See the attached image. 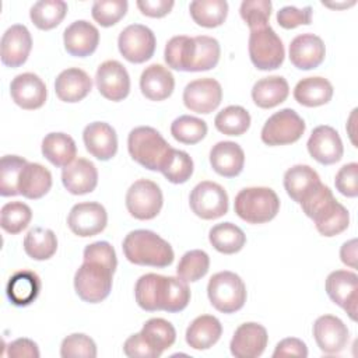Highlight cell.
<instances>
[{
    "instance_id": "obj_38",
    "label": "cell",
    "mask_w": 358,
    "mask_h": 358,
    "mask_svg": "<svg viewBox=\"0 0 358 358\" xmlns=\"http://www.w3.org/2000/svg\"><path fill=\"white\" fill-rule=\"evenodd\" d=\"M189 11L197 25L215 28L227 20L228 3L225 0H194L189 4Z\"/></svg>"
},
{
    "instance_id": "obj_22",
    "label": "cell",
    "mask_w": 358,
    "mask_h": 358,
    "mask_svg": "<svg viewBox=\"0 0 358 358\" xmlns=\"http://www.w3.org/2000/svg\"><path fill=\"white\" fill-rule=\"evenodd\" d=\"M63 43L66 52L74 57L91 56L98 48L99 31L94 24L77 20L64 29Z\"/></svg>"
},
{
    "instance_id": "obj_6",
    "label": "cell",
    "mask_w": 358,
    "mask_h": 358,
    "mask_svg": "<svg viewBox=\"0 0 358 358\" xmlns=\"http://www.w3.org/2000/svg\"><path fill=\"white\" fill-rule=\"evenodd\" d=\"M113 271L96 262H84L74 274L76 294L88 303L106 299L112 291Z\"/></svg>"
},
{
    "instance_id": "obj_10",
    "label": "cell",
    "mask_w": 358,
    "mask_h": 358,
    "mask_svg": "<svg viewBox=\"0 0 358 358\" xmlns=\"http://www.w3.org/2000/svg\"><path fill=\"white\" fill-rule=\"evenodd\" d=\"M228 194L225 189L211 180L197 183L189 196L192 211L201 220H217L228 213Z\"/></svg>"
},
{
    "instance_id": "obj_15",
    "label": "cell",
    "mask_w": 358,
    "mask_h": 358,
    "mask_svg": "<svg viewBox=\"0 0 358 358\" xmlns=\"http://www.w3.org/2000/svg\"><path fill=\"white\" fill-rule=\"evenodd\" d=\"M95 84L99 94L112 102L123 101L130 92V76L117 60H106L99 64L95 73Z\"/></svg>"
},
{
    "instance_id": "obj_46",
    "label": "cell",
    "mask_w": 358,
    "mask_h": 358,
    "mask_svg": "<svg viewBox=\"0 0 358 358\" xmlns=\"http://www.w3.org/2000/svg\"><path fill=\"white\" fill-rule=\"evenodd\" d=\"M32 220V210L22 201H10L1 207L0 225L11 235L20 234Z\"/></svg>"
},
{
    "instance_id": "obj_48",
    "label": "cell",
    "mask_w": 358,
    "mask_h": 358,
    "mask_svg": "<svg viewBox=\"0 0 358 358\" xmlns=\"http://www.w3.org/2000/svg\"><path fill=\"white\" fill-rule=\"evenodd\" d=\"M28 161L18 155H4L0 162V194L3 197L17 196L18 192V179L22 168Z\"/></svg>"
},
{
    "instance_id": "obj_36",
    "label": "cell",
    "mask_w": 358,
    "mask_h": 358,
    "mask_svg": "<svg viewBox=\"0 0 358 358\" xmlns=\"http://www.w3.org/2000/svg\"><path fill=\"white\" fill-rule=\"evenodd\" d=\"M320 182L317 172L309 165H294L284 173V189L287 194L296 203Z\"/></svg>"
},
{
    "instance_id": "obj_4",
    "label": "cell",
    "mask_w": 358,
    "mask_h": 358,
    "mask_svg": "<svg viewBox=\"0 0 358 358\" xmlns=\"http://www.w3.org/2000/svg\"><path fill=\"white\" fill-rule=\"evenodd\" d=\"M234 210L249 224H264L278 214L280 199L270 187H245L235 196Z\"/></svg>"
},
{
    "instance_id": "obj_55",
    "label": "cell",
    "mask_w": 358,
    "mask_h": 358,
    "mask_svg": "<svg viewBox=\"0 0 358 358\" xmlns=\"http://www.w3.org/2000/svg\"><path fill=\"white\" fill-rule=\"evenodd\" d=\"M336 189L345 197L358 196V164L350 162L343 165L334 178Z\"/></svg>"
},
{
    "instance_id": "obj_2",
    "label": "cell",
    "mask_w": 358,
    "mask_h": 358,
    "mask_svg": "<svg viewBox=\"0 0 358 358\" xmlns=\"http://www.w3.org/2000/svg\"><path fill=\"white\" fill-rule=\"evenodd\" d=\"M124 257L137 266L164 268L172 264L175 253L168 241L150 229L129 232L122 243Z\"/></svg>"
},
{
    "instance_id": "obj_25",
    "label": "cell",
    "mask_w": 358,
    "mask_h": 358,
    "mask_svg": "<svg viewBox=\"0 0 358 358\" xmlns=\"http://www.w3.org/2000/svg\"><path fill=\"white\" fill-rule=\"evenodd\" d=\"M92 88L91 77L78 67L63 70L55 80V92L57 98L67 103L83 101Z\"/></svg>"
},
{
    "instance_id": "obj_12",
    "label": "cell",
    "mask_w": 358,
    "mask_h": 358,
    "mask_svg": "<svg viewBox=\"0 0 358 358\" xmlns=\"http://www.w3.org/2000/svg\"><path fill=\"white\" fill-rule=\"evenodd\" d=\"M329 298L343 308L351 320H357L358 308V275L350 270L331 271L326 278Z\"/></svg>"
},
{
    "instance_id": "obj_21",
    "label": "cell",
    "mask_w": 358,
    "mask_h": 358,
    "mask_svg": "<svg viewBox=\"0 0 358 358\" xmlns=\"http://www.w3.org/2000/svg\"><path fill=\"white\" fill-rule=\"evenodd\" d=\"M289 60L299 70L319 67L326 56V46L320 36L315 34L296 35L289 43Z\"/></svg>"
},
{
    "instance_id": "obj_5",
    "label": "cell",
    "mask_w": 358,
    "mask_h": 358,
    "mask_svg": "<svg viewBox=\"0 0 358 358\" xmlns=\"http://www.w3.org/2000/svg\"><path fill=\"white\" fill-rule=\"evenodd\" d=\"M210 303L221 313H235L246 302V285L243 280L232 271L215 273L207 284Z\"/></svg>"
},
{
    "instance_id": "obj_56",
    "label": "cell",
    "mask_w": 358,
    "mask_h": 358,
    "mask_svg": "<svg viewBox=\"0 0 358 358\" xmlns=\"http://www.w3.org/2000/svg\"><path fill=\"white\" fill-rule=\"evenodd\" d=\"M123 352L130 358H158L152 348L145 343L141 333L131 334L124 341Z\"/></svg>"
},
{
    "instance_id": "obj_37",
    "label": "cell",
    "mask_w": 358,
    "mask_h": 358,
    "mask_svg": "<svg viewBox=\"0 0 358 358\" xmlns=\"http://www.w3.org/2000/svg\"><path fill=\"white\" fill-rule=\"evenodd\" d=\"M24 250L34 260H48L57 250V238L52 229L35 227L24 238Z\"/></svg>"
},
{
    "instance_id": "obj_14",
    "label": "cell",
    "mask_w": 358,
    "mask_h": 358,
    "mask_svg": "<svg viewBox=\"0 0 358 358\" xmlns=\"http://www.w3.org/2000/svg\"><path fill=\"white\" fill-rule=\"evenodd\" d=\"M222 101L221 84L210 77L190 81L183 90L185 106L196 113L208 115L215 110Z\"/></svg>"
},
{
    "instance_id": "obj_39",
    "label": "cell",
    "mask_w": 358,
    "mask_h": 358,
    "mask_svg": "<svg viewBox=\"0 0 358 358\" xmlns=\"http://www.w3.org/2000/svg\"><path fill=\"white\" fill-rule=\"evenodd\" d=\"M67 14V3L63 0H41L29 10L32 24L42 31L56 28Z\"/></svg>"
},
{
    "instance_id": "obj_13",
    "label": "cell",
    "mask_w": 358,
    "mask_h": 358,
    "mask_svg": "<svg viewBox=\"0 0 358 358\" xmlns=\"http://www.w3.org/2000/svg\"><path fill=\"white\" fill-rule=\"evenodd\" d=\"M108 224V213L101 203L84 201L71 207L67 225L70 231L81 238L94 236L102 232Z\"/></svg>"
},
{
    "instance_id": "obj_30",
    "label": "cell",
    "mask_w": 358,
    "mask_h": 358,
    "mask_svg": "<svg viewBox=\"0 0 358 358\" xmlns=\"http://www.w3.org/2000/svg\"><path fill=\"white\" fill-rule=\"evenodd\" d=\"M52 187V173L48 168L38 162H28L18 179V192L25 199L38 200L43 197Z\"/></svg>"
},
{
    "instance_id": "obj_40",
    "label": "cell",
    "mask_w": 358,
    "mask_h": 358,
    "mask_svg": "<svg viewBox=\"0 0 358 358\" xmlns=\"http://www.w3.org/2000/svg\"><path fill=\"white\" fill-rule=\"evenodd\" d=\"M190 302V288L187 282L179 277L164 275L161 310L176 313L183 310Z\"/></svg>"
},
{
    "instance_id": "obj_11",
    "label": "cell",
    "mask_w": 358,
    "mask_h": 358,
    "mask_svg": "<svg viewBox=\"0 0 358 358\" xmlns=\"http://www.w3.org/2000/svg\"><path fill=\"white\" fill-rule=\"evenodd\" d=\"M157 39L154 32L143 24L127 25L117 38L120 55L130 63L140 64L154 56Z\"/></svg>"
},
{
    "instance_id": "obj_9",
    "label": "cell",
    "mask_w": 358,
    "mask_h": 358,
    "mask_svg": "<svg viewBox=\"0 0 358 358\" xmlns=\"http://www.w3.org/2000/svg\"><path fill=\"white\" fill-rule=\"evenodd\" d=\"M164 204L159 186L150 179H138L127 189L126 208L136 220L147 221L155 218Z\"/></svg>"
},
{
    "instance_id": "obj_33",
    "label": "cell",
    "mask_w": 358,
    "mask_h": 358,
    "mask_svg": "<svg viewBox=\"0 0 358 358\" xmlns=\"http://www.w3.org/2000/svg\"><path fill=\"white\" fill-rule=\"evenodd\" d=\"M42 155L55 166L70 165L77 155V145L71 136L66 133H49L42 140Z\"/></svg>"
},
{
    "instance_id": "obj_62",
    "label": "cell",
    "mask_w": 358,
    "mask_h": 358,
    "mask_svg": "<svg viewBox=\"0 0 358 358\" xmlns=\"http://www.w3.org/2000/svg\"><path fill=\"white\" fill-rule=\"evenodd\" d=\"M355 1H351V3H343V4H329V3H323V6H327V7H331V8H344V7H350V6H354Z\"/></svg>"
},
{
    "instance_id": "obj_58",
    "label": "cell",
    "mask_w": 358,
    "mask_h": 358,
    "mask_svg": "<svg viewBox=\"0 0 358 358\" xmlns=\"http://www.w3.org/2000/svg\"><path fill=\"white\" fill-rule=\"evenodd\" d=\"M7 355L11 358H39L38 344L29 338H17L7 345Z\"/></svg>"
},
{
    "instance_id": "obj_47",
    "label": "cell",
    "mask_w": 358,
    "mask_h": 358,
    "mask_svg": "<svg viewBox=\"0 0 358 358\" xmlns=\"http://www.w3.org/2000/svg\"><path fill=\"white\" fill-rule=\"evenodd\" d=\"M193 169L194 164L190 155L186 151L172 148L164 168L161 169V173L171 183L180 185L190 179V176L193 175Z\"/></svg>"
},
{
    "instance_id": "obj_52",
    "label": "cell",
    "mask_w": 358,
    "mask_h": 358,
    "mask_svg": "<svg viewBox=\"0 0 358 358\" xmlns=\"http://www.w3.org/2000/svg\"><path fill=\"white\" fill-rule=\"evenodd\" d=\"M60 355L63 358H95L96 344L90 336L84 333H73L63 338L60 345Z\"/></svg>"
},
{
    "instance_id": "obj_61",
    "label": "cell",
    "mask_w": 358,
    "mask_h": 358,
    "mask_svg": "<svg viewBox=\"0 0 358 358\" xmlns=\"http://www.w3.org/2000/svg\"><path fill=\"white\" fill-rule=\"evenodd\" d=\"M355 113H357V109H354L348 117V123H347V130H348V134H350V138L352 141V144H355L354 141V131H352V127H354V122H355Z\"/></svg>"
},
{
    "instance_id": "obj_7",
    "label": "cell",
    "mask_w": 358,
    "mask_h": 358,
    "mask_svg": "<svg viewBox=\"0 0 358 358\" xmlns=\"http://www.w3.org/2000/svg\"><path fill=\"white\" fill-rule=\"evenodd\" d=\"M248 48L250 62L263 71L278 69L285 57L282 41L270 25L250 31Z\"/></svg>"
},
{
    "instance_id": "obj_16",
    "label": "cell",
    "mask_w": 358,
    "mask_h": 358,
    "mask_svg": "<svg viewBox=\"0 0 358 358\" xmlns=\"http://www.w3.org/2000/svg\"><path fill=\"white\" fill-rule=\"evenodd\" d=\"M306 147L310 157L322 165H333L338 162L344 154L338 131L327 124L317 126L312 130Z\"/></svg>"
},
{
    "instance_id": "obj_24",
    "label": "cell",
    "mask_w": 358,
    "mask_h": 358,
    "mask_svg": "<svg viewBox=\"0 0 358 358\" xmlns=\"http://www.w3.org/2000/svg\"><path fill=\"white\" fill-rule=\"evenodd\" d=\"M62 183L71 194H87L98 185L96 166L87 158H77L62 171Z\"/></svg>"
},
{
    "instance_id": "obj_44",
    "label": "cell",
    "mask_w": 358,
    "mask_h": 358,
    "mask_svg": "<svg viewBox=\"0 0 358 358\" xmlns=\"http://www.w3.org/2000/svg\"><path fill=\"white\" fill-rule=\"evenodd\" d=\"M207 123L196 116L182 115L176 117L171 124V134L172 137L182 143V144H197L200 143L207 134Z\"/></svg>"
},
{
    "instance_id": "obj_8",
    "label": "cell",
    "mask_w": 358,
    "mask_h": 358,
    "mask_svg": "<svg viewBox=\"0 0 358 358\" xmlns=\"http://www.w3.org/2000/svg\"><path fill=\"white\" fill-rule=\"evenodd\" d=\"M303 119L291 108L273 113L262 129V141L267 145H287L296 143L305 133Z\"/></svg>"
},
{
    "instance_id": "obj_3",
    "label": "cell",
    "mask_w": 358,
    "mask_h": 358,
    "mask_svg": "<svg viewBox=\"0 0 358 358\" xmlns=\"http://www.w3.org/2000/svg\"><path fill=\"white\" fill-rule=\"evenodd\" d=\"M127 150L137 164L150 171L161 172L172 147L157 129L138 126L127 136Z\"/></svg>"
},
{
    "instance_id": "obj_60",
    "label": "cell",
    "mask_w": 358,
    "mask_h": 358,
    "mask_svg": "<svg viewBox=\"0 0 358 358\" xmlns=\"http://www.w3.org/2000/svg\"><path fill=\"white\" fill-rule=\"evenodd\" d=\"M340 259L341 262L351 267V268H357V239H350L347 242L343 243L341 249H340Z\"/></svg>"
},
{
    "instance_id": "obj_45",
    "label": "cell",
    "mask_w": 358,
    "mask_h": 358,
    "mask_svg": "<svg viewBox=\"0 0 358 358\" xmlns=\"http://www.w3.org/2000/svg\"><path fill=\"white\" fill-rule=\"evenodd\" d=\"M210 268V257L204 250L193 249L186 252L176 267V274L186 282H196L203 278Z\"/></svg>"
},
{
    "instance_id": "obj_26",
    "label": "cell",
    "mask_w": 358,
    "mask_h": 358,
    "mask_svg": "<svg viewBox=\"0 0 358 358\" xmlns=\"http://www.w3.org/2000/svg\"><path fill=\"white\" fill-rule=\"evenodd\" d=\"M210 165L220 176L235 178L245 165V152L235 141H218L210 150Z\"/></svg>"
},
{
    "instance_id": "obj_18",
    "label": "cell",
    "mask_w": 358,
    "mask_h": 358,
    "mask_svg": "<svg viewBox=\"0 0 358 358\" xmlns=\"http://www.w3.org/2000/svg\"><path fill=\"white\" fill-rule=\"evenodd\" d=\"M267 343L266 327L256 322H246L235 330L229 350L235 358H257L264 352Z\"/></svg>"
},
{
    "instance_id": "obj_28",
    "label": "cell",
    "mask_w": 358,
    "mask_h": 358,
    "mask_svg": "<svg viewBox=\"0 0 358 358\" xmlns=\"http://www.w3.org/2000/svg\"><path fill=\"white\" fill-rule=\"evenodd\" d=\"M41 278L31 270H21L14 273L7 282L6 294L8 301L15 306L31 305L41 292Z\"/></svg>"
},
{
    "instance_id": "obj_49",
    "label": "cell",
    "mask_w": 358,
    "mask_h": 358,
    "mask_svg": "<svg viewBox=\"0 0 358 358\" xmlns=\"http://www.w3.org/2000/svg\"><path fill=\"white\" fill-rule=\"evenodd\" d=\"M334 200L336 197L333 196V192L330 190V187L319 182L301 199L298 204L301 206L305 215L313 220L323 210H326Z\"/></svg>"
},
{
    "instance_id": "obj_34",
    "label": "cell",
    "mask_w": 358,
    "mask_h": 358,
    "mask_svg": "<svg viewBox=\"0 0 358 358\" xmlns=\"http://www.w3.org/2000/svg\"><path fill=\"white\" fill-rule=\"evenodd\" d=\"M141 336L145 343L152 348L157 357H161L162 352L171 348L176 340V330L171 322L162 317L148 319L141 329Z\"/></svg>"
},
{
    "instance_id": "obj_51",
    "label": "cell",
    "mask_w": 358,
    "mask_h": 358,
    "mask_svg": "<svg viewBox=\"0 0 358 358\" xmlns=\"http://www.w3.org/2000/svg\"><path fill=\"white\" fill-rule=\"evenodd\" d=\"M273 4L270 0H243L239 14L250 31L268 25Z\"/></svg>"
},
{
    "instance_id": "obj_35",
    "label": "cell",
    "mask_w": 358,
    "mask_h": 358,
    "mask_svg": "<svg viewBox=\"0 0 358 358\" xmlns=\"http://www.w3.org/2000/svg\"><path fill=\"white\" fill-rule=\"evenodd\" d=\"M208 241L217 252L234 255L245 246L246 235L238 225L232 222H221L210 229Z\"/></svg>"
},
{
    "instance_id": "obj_23",
    "label": "cell",
    "mask_w": 358,
    "mask_h": 358,
    "mask_svg": "<svg viewBox=\"0 0 358 358\" xmlns=\"http://www.w3.org/2000/svg\"><path fill=\"white\" fill-rule=\"evenodd\" d=\"M85 150L99 161H109L117 152L116 130L105 122H92L83 131Z\"/></svg>"
},
{
    "instance_id": "obj_20",
    "label": "cell",
    "mask_w": 358,
    "mask_h": 358,
    "mask_svg": "<svg viewBox=\"0 0 358 358\" xmlns=\"http://www.w3.org/2000/svg\"><path fill=\"white\" fill-rule=\"evenodd\" d=\"M32 49V38L25 25L14 24L6 29L1 36L0 57L7 67L17 69L22 66Z\"/></svg>"
},
{
    "instance_id": "obj_53",
    "label": "cell",
    "mask_w": 358,
    "mask_h": 358,
    "mask_svg": "<svg viewBox=\"0 0 358 358\" xmlns=\"http://www.w3.org/2000/svg\"><path fill=\"white\" fill-rule=\"evenodd\" d=\"M84 262H96L108 268H110L113 273L117 267V259H116V252L113 246L106 242V241H98L94 243H90L85 246L84 253H83Z\"/></svg>"
},
{
    "instance_id": "obj_17",
    "label": "cell",
    "mask_w": 358,
    "mask_h": 358,
    "mask_svg": "<svg viewBox=\"0 0 358 358\" xmlns=\"http://www.w3.org/2000/svg\"><path fill=\"white\" fill-rule=\"evenodd\" d=\"M313 337L323 354H338L341 352L350 340L348 327L344 322L333 315L319 316L313 323Z\"/></svg>"
},
{
    "instance_id": "obj_29",
    "label": "cell",
    "mask_w": 358,
    "mask_h": 358,
    "mask_svg": "<svg viewBox=\"0 0 358 358\" xmlns=\"http://www.w3.org/2000/svg\"><path fill=\"white\" fill-rule=\"evenodd\" d=\"M221 322L213 315L197 316L186 330V343L193 350H208L221 337Z\"/></svg>"
},
{
    "instance_id": "obj_54",
    "label": "cell",
    "mask_w": 358,
    "mask_h": 358,
    "mask_svg": "<svg viewBox=\"0 0 358 358\" xmlns=\"http://www.w3.org/2000/svg\"><path fill=\"white\" fill-rule=\"evenodd\" d=\"M277 22L284 29H294L299 25H309L312 22V7L296 8L294 6H285L277 11Z\"/></svg>"
},
{
    "instance_id": "obj_50",
    "label": "cell",
    "mask_w": 358,
    "mask_h": 358,
    "mask_svg": "<svg viewBox=\"0 0 358 358\" xmlns=\"http://www.w3.org/2000/svg\"><path fill=\"white\" fill-rule=\"evenodd\" d=\"M129 3L126 0H98L94 1L91 14L101 27H112L117 24L127 13Z\"/></svg>"
},
{
    "instance_id": "obj_59",
    "label": "cell",
    "mask_w": 358,
    "mask_h": 358,
    "mask_svg": "<svg viewBox=\"0 0 358 358\" xmlns=\"http://www.w3.org/2000/svg\"><path fill=\"white\" fill-rule=\"evenodd\" d=\"M136 4L143 15L162 18L171 13L175 3L172 0H138Z\"/></svg>"
},
{
    "instance_id": "obj_1",
    "label": "cell",
    "mask_w": 358,
    "mask_h": 358,
    "mask_svg": "<svg viewBox=\"0 0 358 358\" xmlns=\"http://www.w3.org/2000/svg\"><path fill=\"white\" fill-rule=\"evenodd\" d=\"M220 55V43L213 36L178 35L166 42L164 59L178 71H207L218 64Z\"/></svg>"
},
{
    "instance_id": "obj_32",
    "label": "cell",
    "mask_w": 358,
    "mask_h": 358,
    "mask_svg": "<svg viewBox=\"0 0 358 358\" xmlns=\"http://www.w3.org/2000/svg\"><path fill=\"white\" fill-rule=\"evenodd\" d=\"M289 94V85L281 76L260 78L252 88V99L262 109H270L282 103Z\"/></svg>"
},
{
    "instance_id": "obj_27",
    "label": "cell",
    "mask_w": 358,
    "mask_h": 358,
    "mask_svg": "<svg viewBox=\"0 0 358 358\" xmlns=\"http://www.w3.org/2000/svg\"><path fill=\"white\" fill-rule=\"evenodd\" d=\"M175 88L173 74L162 64H150L140 76L141 94L150 101H164L169 98Z\"/></svg>"
},
{
    "instance_id": "obj_43",
    "label": "cell",
    "mask_w": 358,
    "mask_h": 358,
    "mask_svg": "<svg viewBox=\"0 0 358 358\" xmlns=\"http://www.w3.org/2000/svg\"><path fill=\"white\" fill-rule=\"evenodd\" d=\"M214 126L222 134L242 136L250 127V115L243 106L229 105L217 113Z\"/></svg>"
},
{
    "instance_id": "obj_41",
    "label": "cell",
    "mask_w": 358,
    "mask_h": 358,
    "mask_svg": "<svg viewBox=\"0 0 358 358\" xmlns=\"http://www.w3.org/2000/svg\"><path fill=\"white\" fill-rule=\"evenodd\" d=\"M161 274L148 273L141 275L134 285V296L137 305L147 312L161 310Z\"/></svg>"
},
{
    "instance_id": "obj_31",
    "label": "cell",
    "mask_w": 358,
    "mask_h": 358,
    "mask_svg": "<svg viewBox=\"0 0 358 358\" xmlns=\"http://www.w3.org/2000/svg\"><path fill=\"white\" fill-rule=\"evenodd\" d=\"M333 85L324 77H306L296 83L294 88L295 101L306 108H316L330 102Z\"/></svg>"
},
{
    "instance_id": "obj_19",
    "label": "cell",
    "mask_w": 358,
    "mask_h": 358,
    "mask_svg": "<svg viewBox=\"0 0 358 358\" xmlns=\"http://www.w3.org/2000/svg\"><path fill=\"white\" fill-rule=\"evenodd\" d=\"M10 95L15 105L25 110L39 109L45 105L48 90L42 78L34 73H22L13 78Z\"/></svg>"
},
{
    "instance_id": "obj_57",
    "label": "cell",
    "mask_w": 358,
    "mask_h": 358,
    "mask_svg": "<svg viewBox=\"0 0 358 358\" xmlns=\"http://www.w3.org/2000/svg\"><path fill=\"white\" fill-rule=\"evenodd\" d=\"M273 357H308V347L306 344L296 338V337H287L281 340L273 352Z\"/></svg>"
},
{
    "instance_id": "obj_42",
    "label": "cell",
    "mask_w": 358,
    "mask_h": 358,
    "mask_svg": "<svg viewBox=\"0 0 358 358\" xmlns=\"http://www.w3.org/2000/svg\"><path fill=\"white\" fill-rule=\"evenodd\" d=\"M317 232L323 236H336L345 231L350 225V213L348 210L334 200L324 211L313 218Z\"/></svg>"
}]
</instances>
